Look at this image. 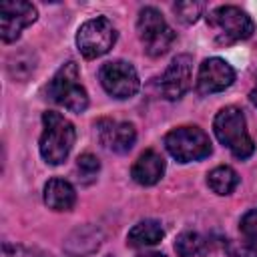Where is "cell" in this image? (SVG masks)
I'll list each match as a JSON object with an SVG mask.
<instances>
[{
  "label": "cell",
  "mask_w": 257,
  "mask_h": 257,
  "mask_svg": "<svg viewBox=\"0 0 257 257\" xmlns=\"http://www.w3.org/2000/svg\"><path fill=\"white\" fill-rule=\"evenodd\" d=\"M42 135H40V155L48 165H60L72 145H74V126L68 118L54 110H46L42 114Z\"/></svg>",
  "instance_id": "6da1fadb"
},
{
  "label": "cell",
  "mask_w": 257,
  "mask_h": 257,
  "mask_svg": "<svg viewBox=\"0 0 257 257\" xmlns=\"http://www.w3.org/2000/svg\"><path fill=\"white\" fill-rule=\"evenodd\" d=\"M215 135L221 145H225L237 159H247L253 155L255 145L247 133L245 114L237 106H225L217 112L213 120Z\"/></svg>",
  "instance_id": "7a4b0ae2"
},
{
  "label": "cell",
  "mask_w": 257,
  "mask_h": 257,
  "mask_svg": "<svg viewBox=\"0 0 257 257\" xmlns=\"http://www.w3.org/2000/svg\"><path fill=\"white\" fill-rule=\"evenodd\" d=\"M46 94H48V98L52 102H56L58 106H64L70 112H82L88 106L86 90L78 80L76 62L68 60L66 64H62L56 70V74L48 82Z\"/></svg>",
  "instance_id": "3957f363"
},
{
  "label": "cell",
  "mask_w": 257,
  "mask_h": 257,
  "mask_svg": "<svg viewBox=\"0 0 257 257\" xmlns=\"http://www.w3.org/2000/svg\"><path fill=\"white\" fill-rule=\"evenodd\" d=\"M207 24L219 44H235L253 34L255 24L251 16L237 6H219L207 16Z\"/></svg>",
  "instance_id": "277c9868"
},
{
  "label": "cell",
  "mask_w": 257,
  "mask_h": 257,
  "mask_svg": "<svg viewBox=\"0 0 257 257\" xmlns=\"http://www.w3.org/2000/svg\"><path fill=\"white\" fill-rule=\"evenodd\" d=\"M137 30H139V38H141L147 54L153 58L169 52V48L173 46V42L177 38V34L167 24L163 14L153 6H147L139 12Z\"/></svg>",
  "instance_id": "5b68a950"
},
{
  "label": "cell",
  "mask_w": 257,
  "mask_h": 257,
  "mask_svg": "<svg viewBox=\"0 0 257 257\" xmlns=\"http://www.w3.org/2000/svg\"><path fill=\"white\" fill-rule=\"evenodd\" d=\"M165 147L173 159L179 163H191V161H201L211 155V139L207 137L205 131L199 126H179L167 133L165 137Z\"/></svg>",
  "instance_id": "8992f818"
},
{
  "label": "cell",
  "mask_w": 257,
  "mask_h": 257,
  "mask_svg": "<svg viewBox=\"0 0 257 257\" xmlns=\"http://www.w3.org/2000/svg\"><path fill=\"white\" fill-rule=\"evenodd\" d=\"M116 42V28L106 16H96L86 20L76 32V46L80 54L88 60L106 54Z\"/></svg>",
  "instance_id": "52a82bcc"
},
{
  "label": "cell",
  "mask_w": 257,
  "mask_h": 257,
  "mask_svg": "<svg viewBox=\"0 0 257 257\" xmlns=\"http://www.w3.org/2000/svg\"><path fill=\"white\" fill-rule=\"evenodd\" d=\"M98 78H100L102 88L112 98H118V100L135 96L141 88V80H139V74H137L135 66L124 62V60L104 62L98 70Z\"/></svg>",
  "instance_id": "ba28073f"
},
{
  "label": "cell",
  "mask_w": 257,
  "mask_h": 257,
  "mask_svg": "<svg viewBox=\"0 0 257 257\" xmlns=\"http://www.w3.org/2000/svg\"><path fill=\"white\" fill-rule=\"evenodd\" d=\"M38 12L30 2L24 0H6L0 4V36L4 42H12L20 32L36 20Z\"/></svg>",
  "instance_id": "9c48e42d"
},
{
  "label": "cell",
  "mask_w": 257,
  "mask_h": 257,
  "mask_svg": "<svg viewBox=\"0 0 257 257\" xmlns=\"http://www.w3.org/2000/svg\"><path fill=\"white\" fill-rule=\"evenodd\" d=\"M193 80V60L189 54H179L167 66L159 80V90L167 100H179L189 88Z\"/></svg>",
  "instance_id": "30bf717a"
},
{
  "label": "cell",
  "mask_w": 257,
  "mask_h": 257,
  "mask_svg": "<svg viewBox=\"0 0 257 257\" xmlns=\"http://www.w3.org/2000/svg\"><path fill=\"white\" fill-rule=\"evenodd\" d=\"M235 80V70L223 58H207L199 66L197 90L199 94H213L229 88Z\"/></svg>",
  "instance_id": "8fae6325"
},
{
  "label": "cell",
  "mask_w": 257,
  "mask_h": 257,
  "mask_svg": "<svg viewBox=\"0 0 257 257\" xmlns=\"http://www.w3.org/2000/svg\"><path fill=\"white\" fill-rule=\"evenodd\" d=\"M96 133L100 143L114 153L131 151L137 141V131L131 122H116L110 118H102L96 122Z\"/></svg>",
  "instance_id": "7c38bea8"
},
{
  "label": "cell",
  "mask_w": 257,
  "mask_h": 257,
  "mask_svg": "<svg viewBox=\"0 0 257 257\" xmlns=\"http://www.w3.org/2000/svg\"><path fill=\"white\" fill-rule=\"evenodd\" d=\"M163 173H165V159L153 149L145 151L131 169V177L143 187H151L159 183Z\"/></svg>",
  "instance_id": "4fadbf2b"
},
{
  "label": "cell",
  "mask_w": 257,
  "mask_h": 257,
  "mask_svg": "<svg viewBox=\"0 0 257 257\" xmlns=\"http://www.w3.org/2000/svg\"><path fill=\"white\" fill-rule=\"evenodd\" d=\"M102 243V233L98 227H92V225H84V227H78L74 229L66 241H64V251L70 255V257H80V255H88L92 251H96Z\"/></svg>",
  "instance_id": "5bb4252c"
},
{
  "label": "cell",
  "mask_w": 257,
  "mask_h": 257,
  "mask_svg": "<svg viewBox=\"0 0 257 257\" xmlns=\"http://www.w3.org/2000/svg\"><path fill=\"white\" fill-rule=\"evenodd\" d=\"M44 203L52 211H68L76 203V191L64 179H50L44 185Z\"/></svg>",
  "instance_id": "9a60e30c"
},
{
  "label": "cell",
  "mask_w": 257,
  "mask_h": 257,
  "mask_svg": "<svg viewBox=\"0 0 257 257\" xmlns=\"http://www.w3.org/2000/svg\"><path fill=\"white\" fill-rule=\"evenodd\" d=\"M163 237H165V231H163L161 223L153 221V219H145L128 231L126 243L131 247H151V245H157Z\"/></svg>",
  "instance_id": "2e32d148"
},
{
  "label": "cell",
  "mask_w": 257,
  "mask_h": 257,
  "mask_svg": "<svg viewBox=\"0 0 257 257\" xmlns=\"http://www.w3.org/2000/svg\"><path fill=\"white\" fill-rule=\"evenodd\" d=\"M207 185H209L211 191L217 193V195H229V193H233L235 187L239 185V175H237L231 167L223 165V167L213 169V171L207 175Z\"/></svg>",
  "instance_id": "e0dca14e"
},
{
  "label": "cell",
  "mask_w": 257,
  "mask_h": 257,
  "mask_svg": "<svg viewBox=\"0 0 257 257\" xmlns=\"http://www.w3.org/2000/svg\"><path fill=\"white\" fill-rule=\"evenodd\" d=\"M203 247H205V241L195 231H185L175 241V251H177L179 257H193V255L201 253Z\"/></svg>",
  "instance_id": "ac0fdd59"
},
{
  "label": "cell",
  "mask_w": 257,
  "mask_h": 257,
  "mask_svg": "<svg viewBox=\"0 0 257 257\" xmlns=\"http://www.w3.org/2000/svg\"><path fill=\"white\" fill-rule=\"evenodd\" d=\"M173 10L183 24H193V22H197V18L203 12V4L201 2H177L173 6Z\"/></svg>",
  "instance_id": "d6986e66"
},
{
  "label": "cell",
  "mask_w": 257,
  "mask_h": 257,
  "mask_svg": "<svg viewBox=\"0 0 257 257\" xmlns=\"http://www.w3.org/2000/svg\"><path fill=\"white\" fill-rule=\"evenodd\" d=\"M239 229H241L243 237H245L249 243L257 245V209H253V211H247V213L241 217Z\"/></svg>",
  "instance_id": "ffe728a7"
},
{
  "label": "cell",
  "mask_w": 257,
  "mask_h": 257,
  "mask_svg": "<svg viewBox=\"0 0 257 257\" xmlns=\"http://www.w3.org/2000/svg\"><path fill=\"white\" fill-rule=\"evenodd\" d=\"M225 251L229 253V257H257V249L253 247V243H239V241H225Z\"/></svg>",
  "instance_id": "44dd1931"
},
{
  "label": "cell",
  "mask_w": 257,
  "mask_h": 257,
  "mask_svg": "<svg viewBox=\"0 0 257 257\" xmlns=\"http://www.w3.org/2000/svg\"><path fill=\"white\" fill-rule=\"evenodd\" d=\"M76 167H78V171H80L84 177H92V175H96V173H98L100 163H98V159H96L94 155L84 153V155H80V157H78Z\"/></svg>",
  "instance_id": "7402d4cb"
},
{
  "label": "cell",
  "mask_w": 257,
  "mask_h": 257,
  "mask_svg": "<svg viewBox=\"0 0 257 257\" xmlns=\"http://www.w3.org/2000/svg\"><path fill=\"white\" fill-rule=\"evenodd\" d=\"M2 257H38V255H34L32 251H28V249H24V247H20V245H10V243H6V245L2 247Z\"/></svg>",
  "instance_id": "603a6c76"
},
{
  "label": "cell",
  "mask_w": 257,
  "mask_h": 257,
  "mask_svg": "<svg viewBox=\"0 0 257 257\" xmlns=\"http://www.w3.org/2000/svg\"><path fill=\"white\" fill-rule=\"evenodd\" d=\"M137 257H165V255L159 253V251H149V253H141V255H137Z\"/></svg>",
  "instance_id": "cb8c5ba5"
},
{
  "label": "cell",
  "mask_w": 257,
  "mask_h": 257,
  "mask_svg": "<svg viewBox=\"0 0 257 257\" xmlns=\"http://www.w3.org/2000/svg\"><path fill=\"white\" fill-rule=\"evenodd\" d=\"M251 102H253V104L257 106V86H255V88L251 90Z\"/></svg>",
  "instance_id": "d4e9b609"
}]
</instances>
